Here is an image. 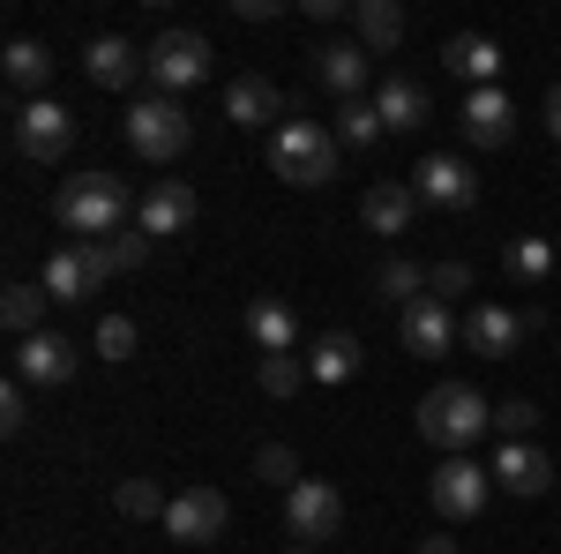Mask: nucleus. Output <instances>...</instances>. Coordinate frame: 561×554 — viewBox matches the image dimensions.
<instances>
[{
    "label": "nucleus",
    "mask_w": 561,
    "mask_h": 554,
    "mask_svg": "<svg viewBox=\"0 0 561 554\" xmlns=\"http://www.w3.org/2000/svg\"><path fill=\"white\" fill-rule=\"evenodd\" d=\"M494 427V405L472 383H434L420 397V434H427L442 457H472V442Z\"/></svg>",
    "instance_id": "2"
},
{
    "label": "nucleus",
    "mask_w": 561,
    "mask_h": 554,
    "mask_svg": "<svg viewBox=\"0 0 561 554\" xmlns=\"http://www.w3.org/2000/svg\"><path fill=\"white\" fill-rule=\"evenodd\" d=\"M248 338H255L262 352H293V338H300L293 299H255V307H248Z\"/></svg>",
    "instance_id": "27"
},
{
    "label": "nucleus",
    "mask_w": 561,
    "mask_h": 554,
    "mask_svg": "<svg viewBox=\"0 0 561 554\" xmlns=\"http://www.w3.org/2000/svg\"><path fill=\"white\" fill-rule=\"evenodd\" d=\"M83 76H90V90H128L135 76H142V53H135L128 38H90Z\"/></svg>",
    "instance_id": "22"
},
{
    "label": "nucleus",
    "mask_w": 561,
    "mask_h": 554,
    "mask_svg": "<svg viewBox=\"0 0 561 554\" xmlns=\"http://www.w3.org/2000/svg\"><path fill=\"white\" fill-rule=\"evenodd\" d=\"M375 285H382L397 307H412V299H427V270H420L412 256H389L382 270H375Z\"/></svg>",
    "instance_id": "30"
},
{
    "label": "nucleus",
    "mask_w": 561,
    "mask_h": 554,
    "mask_svg": "<svg viewBox=\"0 0 561 554\" xmlns=\"http://www.w3.org/2000/svg\"><path fill=\"white\" fill-rule=\"evenodd\" d=\"M352 31L367 53H397L404 45V8L397 0H352Z\"/></svg>",
    "instance_id": "24"
},
{
    "label": "nucleus",
    "mask_w": 561,
    "mask_h": 554,
    "mask_svg": "<svg viewBox=\"0 0 561 554\" xmlns=\"http://www.w3.org/2000/svg\"><path fill=\"white\" fill-rule=\"evenodd\" d=\"M382 113H375V98H352L345 105V150H375V143H382Z\"/></svg>",
    "instance_id": "34"
},
{
    "label": "nucleus",
    "mask_w": 561,
    "mask_h": 554,
    "mask_svg": "<svg viewBox=\"0 0 561 554\" xmlns=\"http://www.w3.org/2000/svg\"><path fill=\"white\" fill-rule=\"evenodd\" d=\"M0 68H8V83L23 90V105H31V98H45V83H53V53H45L38 38H8Z\"/></svg>",
    "instance_id": "25"
},
{
    "label": "nucleus",
    "mask_w": 561,
    "mask_h": 554,
    "mask_svg": "<svg viewBox=\"0 0 561 554\" xmlns=\"http://www.w3.org/2000/svg\"><path fill=\"white\" fill-rule=\"evenodd\" d=\"M547 135H554V143H561V83L547 90Z\"/></svg>",
    "instance_id": "40"
},
{
    "label": "nucleus",
    "mask_w": 561,
    "mask_h": 554,
    "mask_svg": "<svg viewBox=\"0 0 561 554\" xmlns=\"http://www.w3.org/2000/svg\"><path fill=\"white\" fill-rule=\"evenodd\" d=\"M531 420H539V405H531V397L494 405V434H502V442H524V434H531Z\"/></svg>",
    "instance_id": "38"
},
{
    "label": "nucleus",
    "mask_w": 561,
    "mask_h": 554,
    "mask_svg": "<svg viewBox=\"0 0 561 554\" xmlns=\"http://www.w3.org/2000/svg\"><path fill=\"white\" fill-rule=\"evenodd\" d=\"M255 383H262V397H293V389L314 383V375H307V360H293V352H262Z\"/></svg>",
    "instance_id": "31"
},
{
    "label": "nucleus",
    "mask_w": 561,
    "mask_h": 554,
    "mask_svg": "<svg viewBox=\"0 0 561 554\" xmlns=\"http://www.w3.org/2000/svg\"><path fill=\"white\" fill-rule=\"evenodd\" d=\"M150 233H113V240H98V262H105V278H128V270H142L150 262Z\"/></svg>",
    "instance_id": "29"
},
{
    "label": "nucleus",
    "mask_w": 561,
    "mask_h": 554,
    "mask_svg": "<svg viewBox=\"0 0 561 554\" xmlns=\"http://www.w3.org/2000/svg\"><path fill=\"white\" fill-rule=\"evenodd\" d=\"M367 60H375V53H367V45L359 38H345V45H314V83L330 90V98H359V90H367Z\"/></svg>",
    "instance_id": "20"
},
{
    "label": "nucleus",
    "mask_w": 561,
    "mask_h": 554,
    "mask_svg": "<svg viewBox=\"0 0 561 554\" xmlns=\"http://www.w3.org/2000/svg\"><path fill=\"white\" fill-rule=\"evenodd\" d=\"M307 375H314V383H352V375H359V338H352V330H322L314 352H307Z\"/></svg>",
    "instance_id": "26"
},
{
    "label": "nucleus",
    "mask_w": 561,
    "mask_h": 554,
    "mask_svg": "<svg viewBox=\"0 0 561 554\" xmlns=\"http://www.w3.org/2000/svg\"><path fill=\"white\" fill-rule=\"evenodd\" d=\"M531 330H539V315H510L494 299H479L472 315H465V344H472L479 360H517Z\"/></svg>",
    "instance_id": "11"
},
{
    "label": "nucleus",
    "mask_w": 561,
    "mask_h": 554,
    "mask_svg": "<svg viewBox=\"0 0 561 554\" xmlns=\"http://www.w3.org/2000/svg\"><path fill=\"white\" fill-rule=\"evenodd\" d=\"M135 344H142V330H135L128 315H105V323H98V360H105V368L135 360Z\"/></svg>",
    "instance_id": "33"
},
{
    "label": "nucleus",
    "mask_w": 561,
    "mask_h": 554,
    "mask_svg": "<svg viewBox=\"0 0 561 554\" xmlns=\"http://www.w3.org/2000/svg\"><path fill=\"white\" fill-rule=\"evenodd\" d=\"M255 479H270V487L293 495V487H300V457H293L285 442H262V450H255Z\"/></svg>",
    "instance_id": "35"
},
{
    "label": "nucleus",
    "mask_w": 561,
    "mask_h": 554,
    "mask_svg": "<svg viewBox=\"0 0 561 554\" xmlns=\"http://www.w3.org/2000/svg\"><path fill=\"white\" fill-rule=\"evenodd\" d=\"M442 68H449V76H465L472 90H494V76H502L510 60H502V45L486 38V31H457V38L442 45Z\"/></svg>",
    "instance_id": "19"
},
{
    "label": "nucleus",
    "mask_w": 561,
    "mask_h": 554,
    "mask_svg": "<svg viewBox=\"0 0 561 554\" xmlns=\"http://www.w3.org/2000/svg\"><path fill=\"white\" fill-rule=\"evenodd\" d=\"M375 113H382V128H389V135L427 128V90L412 83V76H382V90H375Z\"/></svg>",
    "instance_id": "23"
},
{
    "label": "nucleus",
    "mask_w": 561,
    "mask_h": 554,
    "mask_svg": "<svg viewBox=\"0 0 561 554\" xmlns=\"http://www.w3.org/2000/svg\"><path fill=\"white\" fill-rule=\"evenodd\" d=\"M0 323L15 330V344L45 330V285H38V278H15V285L0 293Z\"/></svg>",
    "instance_id": "28"
},
{
    "label": "nucleus",
    "mask_w": 561,
    "mask_h": 554,
    "mask_svg": "<svg viewBox=\"0 0 561 554\" xmlns=\"http://www.w3.org/2000/svg\"><path fill=\"white\" fill-rule=\"evenodd\" d=\"M270 172L293 180V188L337 180V135L322 128V121H285V128L270 135Z\"/></svg>",
    "instance_id": "3"
},
{
    "label": "nucleus",
    "mask_w": 561,
    "mask_h": 554,
    "mask_svg": "<svg viewBox=\"0 0 561 554\" xmlns=\"http://www.w3.org/2000/svg\"><path fill=\"white\" fill-rule=\"evenodd\" d=\"M420 554H457V540H420Z\"/></svg>",
    "instance_id": "41"
},
{
    "label": "nucleus",
    "mask_w": 561,
    "mask_h": 554,
    "mask_svg": "<svg viewBox=\"0 0 561 554\" xmlns=\"http://www.w3.org/2000/svg\"><path fill=\"white\" fill-rule=\"evenodd\" d=\"M486 495H494V472H479L472 457H442L434 479H427L434 517H449V524H472V517L486 510Z\"/></svg>",
    "instance_id": "7"
},
{
    "label": "nucleus",
    "mask_w": 561,
    "mask_h": 554,
    "mask_svg": "<svg viewBox=\"0 0 561 554\" xmlns=\"http://www.w3.org/2000/svg\"><path fill=\"white\" fill-rule=\"evenodd\" d=\"M15 158H31V166H53V158H68V143H76V113L68 105H53V98H31L23 113H15Z\"/></svg>",
    "instance_id": "6"
},
{
    "label": "nucleus",
    "mask_w": 561,
    "mask_h": 554,
    "mask_svg": "<svg viewBox=\"0 0 561 554\" xmlns=\"http://www.w3.org/2000/svg\"><path fill=\"white\" fill-rule=\"evenodd\" d=\"M285 532L307 540V547L337 540V532H345V495H337L330 479H300V487L285 495Z\"/></svg>",
    "instance_id": "8"
},
{
    "label": "nucleus",
    "mask_w": 561,
    "mask_h": 554,
    "mask_svg": "<svg viewBox=\"0 0 561 554\" xmlns=\"http://www.w3.org/2000/svg\"><path fill=\"white\" fill-rule=\"evenodd\" d=\"M142 76L158 83V98H180V90L210 83V38L203 31H158V45L142 53Z\"/></svg>",
    "instance_id": "5"
},
{
    "label": "nucleus",
    "mask_w": 561,
    "mask_h": 554,
    "mask_svg": "<svg viewBox=\"0 0 561 554\" xmlns=\"http://www.w3.org/2000/svg\"><path fill=\"white\" fill-rule=\"evenodd\" d=\"M225 524H232V510H225L217 487H180L173 510H165V532L180 547H210V540H225Z\"/></svg>",
    "instance_id": "13"
},
{
    "label": "nucleus",
    "mask_w": 561,
    "mask_h": 554,
    "mask_svg": "<svg viewBox=\"0 0 561 554\" xmlns=\"http://www.w3.org/2000/svg\"><path fill=\"white\" fill-rule=\"evenodd\" d=\"M76 338H60V330H38V338H23L15 344V383L23 389H60V383H76Z\"/></svg>",
    "instance_id": "12"
},
{
    "label": "nucleus",
    "mask_w": 561,
    "mask_h": 554,
    "mask_svg": "<svg viewBox=\"0 0 561 554\" xmlns=\"http://www.w3.org/2000/svg\"><path fill=\"white\" fill-rule=\"evenodd\" d=\"M510 278H524V285H531V278H547V270H561L554 262V248H547V240H510Z\"/></svg>",
    "instance_id": "36"
},
{
    "label": "nucleus",
    "mask_w": 561,
    "mask_h": 554,
    "mask_svg": "<svg viewBox=\"0 0 561 554\" xmlns=\"http://www.w3.org/2000/svg\"><path fill=\"white\" fill-rule=\"evenodd\" d=\"M397 344H404L412 360H449V352L465 344V323H457L442 299H412V307L397 315Z\"/></svg>",
    "instance_id": "9"
},
{
    "label": "nucleus",
    "mask_w": 561,
    "mask_h": 554,
    "mask_svg": "<svg viewBox=\"0 0 561 554\" xmlns=\"http://www.w3.org/2000/svg\"><path fill=\"white\" fill-rule=\"evenodd\" d=\"M420 211H427V203H420V188H412V180H375V188L359 195V225H367V233H382V240H404Z\"/></svg>",
    "instance_id": "16"
},
{
    "label": "nucleus",
    "mask_w": 561,
    "mask_h": 554,
    "mask_svg": "<svg viewBox=\"0 0 561 554\" xmlns=\"http://www.w3.org/2000/svg\"><path fill=\"white\" fill-rule=\"evenodd\" d=\"M121 135H128V150L142 158V166H173L180 150L195 143L187 113H180V98H135L128 121H121Z\"/></svg>",
    "instance_id": "4"
},
{
    "label": "nucleus",
    "mask_w": 561,
    "mask_h": 554,
    "mask_svg": "<svg viewBox=\"0 0 561 554\" xmlns=\"http://www.w3.org/2000/svg\"><path fill=\"white\" fill-rule=\"evenodd\" d=\"M412 188H420V203H434V211H472V203H479V180H472V166H465V158H449V150L420 158Z\"/></svg>",
    "instance_id": "15"
},
{
    "label": "nucleus",
    "mask_w": 561,
    "mask_h": 554,
    "mask_svg": "<svg viewBox=\"0 0 561 554\" xmlns=\"http://www.w3.org/2000/svg\"><path fill=\"white\" fill-rule=\"evenodd\" d=\"M38 285H45V299H60V307H83V299H98V285H105V262H98V248H90V240L53 248Z\"/></svg>",
    "instance_id": "10"
},
{
    "label": "nucleus",
    "mask_w": 561,
    "mask_h": 554,
    "mask_svg": "<svg viewBox=\"0 0 561 554\" xmlns=\"http://www.w3.org/2000/svg\"><path fill=\"white\" fill-rule=\"evenodd\" d=\"M494 487H510V495H547L554 487V457L547 450H531V442H502V457H494Z\"/></svg>",
    "instance_id": "21"
},
{
    "label": "nucleus",
    "mask_w": 561,
    "mask_h": 554,
    "mask_svg": "<svg viewBox=\"0 0 561 554\" xmlns=\"http://www.w3.org/2000/svg\"><path fill=\"white\" fill-rule=\"evenodd\" d=\"M53 217H60V233H76V240L98 248V240H113L135 217V195H128V180H113V172H83V180H68L53 195Z\"/></svg>",
    "instance_id": "1"
},
{
    "label": "nucleus",
    "mask_w": 561,
    "mask_h": 554,
    "mask_svg": "<svg viewBox=\"0 0 561 554\" xmlns=\"http://www.w3.org/2000/svg\"><path fill=\"white\" fill-rule=\"evenodd\" d=\"M554 262H561V248H554Z\"/></svg>",
    "instance_id": "43"
},
{
    "label": "nucleus",
    "mask_w": 561,
    "mask_h": 554,
    "mask_svg": "<svg viewBox=\"0 0 561 554\" xmlns=\"http://www.w3.org/2000/svg\"><path fill=\"white\" fill-rule=\"evenodd\" d=\"M0 427H8V434H23V427H31V389H23V383L0 389Z\"/></svg>",
    "instance_id": "39"
},
{
    "label": "nucleus",
    "mask_w": 561,
    "mask_h": 554,
    "mask_svg": "<svg viewBox=\"0 0 561 554\" xmlns=\"http://www.w3.org/2000/svg\"><path fill=\"white\" fill-rule=\"evenodd\" d=\"M517 135V98L494 83V90H472L465 98V143H479V150H502Z\"/></svg>",
    "instance_id": "18"
},
{
    "label": "nucleus",
    "mask_w": 561,
    "mask_h": 554,
    "mask_svg": "<svg viewBox=\"0 0 561 554\" xmlns=\"http://www.w3.org/2000/svg\"><path fill=\"white\" fill-rule=\"evenodd\" d=\"M285 554H314V547H285Z\"/></svg>",
    "instance_id": "42"
},
{
    "label": "nucleus",
    "mask_w": 561,
    "mask_h": 554,
    "mask_svg": "<svg viewBox=\"0 0 561 554\" xmlns=\"http://www.w3.org/2000/svg\"><path fill=\"white\" fill-rule=\"evenodd\" d=\"M195 225V188L187 180H158L142 203H135V233H150V240H180Z\"/></svg>",
    "instance_id": "17"
},
{
    "label": "nucleus",
    "mask_w": 561,
    "mask_h": 554,
    "mask_svg": "<svg viewBox=\"0 0 561 554\" xmlns=\"http://www.w3.org/2000/svg\"><path fill=\"white\" fill-rule=\"evenodd\" d=\"M427 299H472V262H434L427 270Z\"/></svg>",
    "instance_id": "37"
},
{
    "label": "nucleus",
    "mask_w": 561,
    "mask_h": 554,
    "mask_svg": "<svg viewBox=\"0 0 561 554\" xmlns=\"http://www.w3.org/2000/svg\"><path fill=\"white\" fill-rule=\"evenodd\" d=\"M225 121H232V128H285V121H293V105H285V90L270 83V76H232V83H225Z\"/></svg>",
    "instance_id": "14"
},
{
    "label": "nucleus",
    "mask_w": 561,
    "mask_h": 554,
    "mask_svg": "<svg viewBox=\"0 0 561 554\" xmlns=\"http://www.w3.org/2000/svg\"><path fill=\"white\" fill-rule=\"evenodd\" d=\"M113 510H121V517H165V510H173V495H165L158 479H121V487H113Z\"/></svg>",
    "instance_id": "32"
}]
</instances>
